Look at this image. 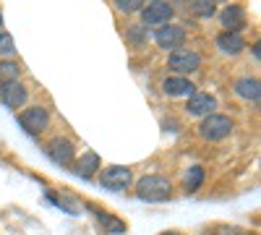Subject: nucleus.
<instances>
[{"mask_svg":"<svg viewBox=\"0 0 261 235\" xmlns=\"http://www.w3.org/2000/svg\"><path fill=\"white\" fill-rule=\"evenodd\" d=\"M172 194V183L162 175H144L139 183H136V196L141 201H149V204H160V201H167Z\"/></svg>","mask_w":261,"mask_h":235,"instance_id":"nucleus-1","label":"nucleus"},{"mask_svg":"<svg viewBox=\"0 0 261 235\" xmlns=\"http://www.w3.org/2000/svg\"><path fill=\"white\" fill-rule=\"evenodd\" d=\"M199 134L206 139V141H222L232 134V120L227 115H220V113H212L201 120L199 125Z\"/></svg>","mask_w":261,"mask_h":235,"instance_id":"nucleus-2","label":"nucleus"},{"mask_svg":"<svg viewBox=\"0 0 261 235\" xmlns=\"http://www.w3.org/2000/svg\"><path fill=\"white\" fill-rule=\"evenodd\" d=\"M167 66H170V71H175V76H186V79H188V73L199 71L201 55L196 53V50H188V47L172 50L170 58H167Z\"/></svg>","mask_w":261,"mask_h":235,"instance_id":"nucleus-3","label":"nucleus"},{"mask_svg":"<svg viewBox=\"0 0 261 235\" xmlns=\"http://www.w3.org/2000/svg\"><path fill=\"white\" fill-rule=\"evenodd\" d=\"M18 123H21V128H24L27 134L37 136V134H42L50 125V113H47V108H42V105H32V108L18 113Z\"/></svg>","mask_w":261,"mask_h":235,"instance_id":"nucleus-4","label":"nucleus"},{"mask_svg":"<svg viewBox=\"0 0 261 235\" xmlns=\"http://www.w3.org/2000/svg\"><path fill=\"white\" fill-rule=\"evenodd\" d=\"M99 183H102L107 191H115V194H120V191H125L130 183H134V173H130V167H125V165H110V167L102 170Z\"/></svg>","mask_w":261,"mask_h":235,"instance_id":"nucleus-5","label":"nucleus"},{"mask_svg":"<svg viewBox=\"0 0 261 235\" xmlns=\"http://www.w3.org/2000/svg\"><path fill=\"white\" fill-rule=\"evenodd\" d=\"M170 18H172V6L165 3V0H154V3H149L141 8V21H144V29L149 27H167L170 24Z\"/></svg>","mask_w":261,"mask_h":235,"instance_id":"nucleus-6","label":"nucleus"},{"mask_svg":"<svg viewBox=\"0 0 261 235\" xmlns=\"http://www.w3.org/2000/svg\"><path fill=\"white\" fill-rule=\"evenodd\" d=\"M47 157H50L55 165H60V167H68V165H73L76 146H73L71 139L58 136V139H53V141L47 144Z\"/></svg>","mask_w":261,"mask_h":235,"instance_id":"nucleus-7","label":"nucleus"},{"mask_svg":"<svg viewBox=\"0 0 261 235\" xmlns=\"http://www.w3.org/2000/svg\"><path fill=\"white\" fill-rule=\"evenodd\" d=\"M27 99H29V92L21 81H11V84H3V87H0V102L11 110L24 108Z\"/></svg>","mask_w":261,"mask_h":235,"instance_id":"nucleus-8","label":"nucleus"},{"mask_svg":"<svg viewBox=\"0 0 261 235\" xmlns=\"http://www.w3.org/2000/svg\"><path fill=\"white\" fill-rule=\"evenodd\" d=\"M154 42L162 47V50H180V45L186 42V29L175 27V24H167V27H160L154 32Z\"/></svg>","mask_w":261,"mask_h":235,"instance_id":"nucleus-9","label":"nucleus"},{"mask_svg":"<svg viewBox=\"0 0 261 235\" xmlns=\"http://www.w3.org/2000/svg\"><path fill=\"white\" fill-rule=\"evenodd\" d=\"M220 21H222L225 32L241 34V29L248 24V21H246V8H243V6H227V8L220 13Z\"/></svg>","mask_w":261,"mask_h":235,"instance_id":"nucleus-10","label":"nucleus"},{"mask_svg":"<svg viewBox=\"0 0 261 235\" xmlns=\"http://www.w3.org/2000/svg\"><path fill=\"white\" fill-rule=\"evenodd\" d=\"M214 108H217V99H214L212 94H206V92H193V94L188 97V113H191V115L206 118V115L214 113Z\"/></svg>","mask_w":261,"mask_h":235,"instance_id":"nucleus-11","label":"nucleus"},{"mask_svg":"<svg viewBox=\"0 0 261 235\" xmlns=\"http://www.w3.org/2000/svg\"><path fill=\"white\" fill-rule=\"evenodd\" d=\"M162 89L170 97H191L196 92V84L186 76H170V79L162 81Z\"/></svg>","mask_w":261,"mask_h":235,"instance_id":"nucleus-12","label":"nucleus"},{"mask_svg":"<svg viewBox=\"0 0 261 235\" xmlns=\"http://www.w3.org/2000/svg\"><path fill=\"white\" fill-rule=\"evenodd\" d=\"M235 94L248 99V102H258L261 99V84H258V79H253V76L238 79L235 81Z\"/></svg>","mask_w":261,"mask_h":235,"instance_id":"nucleus-13","label":"nucleus"},{"mask_svg":"<svg viewBox=\"0 0 261 235\" xmlns=\"http://www.w3.org/2000/svg\"><path fill=\"white\" fill-rule=\"evenodd\" d=\"M217 47H220L225 55H238L243 47H246V39L241 34H235V32H222V34H217Z\"/></svg>","mask_w":261,"mask_h":235,"instance_id":"nucleus-14","label":"nucleus"},{"mask_svg":"<svg viewBox=\"0 0 261 235\" xmlns=\"http://www.w3.org/2000/svg\"><path fill=\"white\" fill-rule=\"evenodd\" d=\"M94 170H99V157H97L94 152H84V157H81L79 165H76V173H79L81 178H89Z\"/></svg>","mask_w":261,"mask_h":235,"instance_id":"nucleus-15","label":"nucleus"},{"mask_svg":"<svg viewBox=\"0 0 261 235\" xmlns=\"http://www.w3.org/2000/svg\"><path fill=\"white\" fill-rule=\"evenodd\" d=\"M97 220H99V225H102L107 232H113V235H123V232H125V222H123V220H118V217H113V215L97 212Z\"/></svg>","mask_w":261,"mask_h":235,"instance_id":"nucleus-16","label":"nucleus"},{"mask_svg":"<svg viewBox=\"0 0 261 235\" xmlns=\"http://www.w3.org/2000/svg\"><path fill=\"white\" fill-rule=\"evenodd\" d=\"M18 81V63L16 60H0V87Z\"/></svg>","mask_w":261,"mask_h":235,"instance_id":"nucleus-17","label":"nucleus"},{"mask_svg":"<svg viewBox=\"0 0 261 235\" xmlns=\"http://www.w3.org/2000/svg\"><path fill=\"white\" fill-rule=\"evenodd\" d=\"M201 183H204V167L193 165L188 173H186V191H188V194H193V191L201 188Z\"/></svg>","mask_w":261,"mask_h":235,"instance_id":"nucleus-18","label":"nucleus"},{"mask_svg":"<svg viewBox=\"0 0 261 235\" xmlns=\"http://www.w3.org/2000/svg\"><path fill=\"white\" fill-rule=\"evenodd\" d=\"M191 11L196 13V16H201V18H209V16H214V3H209V0H196V3H191Z\"/></svg>","mask_w":261,"mask_h":235,"instance_id":"nucleus-19","label":"nucleus"},{"mask_svg":"<svg viewBox=\"0 0 261 235\" xmlns=\"http://www.w3.org/2000/svg\"><path fill=\"white\" fill-rule=\"evenodd\" d=\"M16 45H13V37L8 32H0V55H13Z\"/></svg>","mask_w":261,"mask_h":235,"instance_id":"nucleus-20","label":"nucleus"},{"mask_svg":"<svg viewBox=\"0 0 261 235\" xmlns=\"http://www.w3.org/2000/svg\"><path fill=\"white\" fill-rule=\"evenodd\" d=\"M118 11H123V13H134V11H141L144 8V3L141 0H118Z\"/></svg>","mask_w":261,"mask_h":235,"instance_id":"nucleus-21","label":"nucleus"},{"mask_svg":"<svg viewBox=\"0 0 261 235\" xmlns=\"http://www.w3.org/2000/svg\"><path fill=\"white\" fill-rule=\"evenodd\" d=\"M214 235H241V230L238 227H217Z\"/></svg>","mask_w":261,"mask_h":235,"instance_id":"nucleus-22","label":"nucleus"},{"mask_svg":"<svg viewBox=\"0 0 261 235\" xmlns=\"http://www.w3.org/2000/svg\"><path fill=\"white\" fill-rule=\"evenodd\" d=\"M162 235H178V232H162Z\"/></svg>","mask_w":261,"mask_h":235,"instance_id":"nucleus-23","label":"nucleus"}]
</instances>
